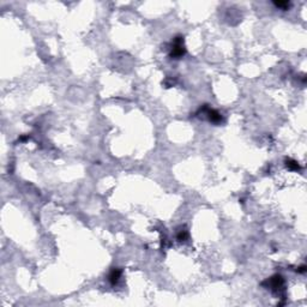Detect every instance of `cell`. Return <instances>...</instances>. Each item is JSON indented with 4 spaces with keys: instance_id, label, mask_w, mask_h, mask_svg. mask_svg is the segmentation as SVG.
<instances>
[{
    "instance_id": "1",
    "label": "cell",
    "mask_w": 307,
    "mask_h": 307,
    "mask_svg": "<svg viewBox=\"0 0 307 307\" xmlns=\"http://www.w3.org/2000/svg\"><path fill=\"white\" fill-rule=\"evenodd\" d=\"M185 54V48H184V37L178 36L174 39V44L171 52V56L174 59H179Z\"/></svg>"
},
{
    "instance_id": "2",
    "label": "cell",
    "mask_w": 307,
    "mask_h": 307,
    "mask_svg": "<svg viewBox=\"0 0 307 307\" xmlns=\"http://www.w3.org/2000/svg\"><path fill=\"white\" fill-rule=\"evenodd\" d=\"M206 114H208L209 120L212 121V122H216V124H217V122L222 121V115H221L218 112L214 110V109H208V108H206Z\"/></svg>"
},
{
    "instance_id": "3",
    "label": "cell",
    "mask_w": 307,
    "mask_h": 307,
    "mask_svg": "<svg viewBox=\"0 0 307 307\" xmlns=\"http://www.w3.org/2000/svg\"><path fill=\"white\" fill-rule=\"evenodd\" d=\"M120 276H121V270H119V269H113V270L110 271V274H109V281H110V283H112V284L118 283Z\"/></svg>"
},
{
    "instance_id": "4",
    "label": "cell",
    "mask_w": 307,
    "mask_h": 307,
    "mask_svg": "<svg viewBox=\"0 0 307 307\" xmlns=\"http://www.w3.org/2000/svg\"><path fill=\"white\" fill-rule=\"evenodd\" d=\"M285 165L289 169H294V171H297L300 169V166L297 165V162H295L294 160H285Z\"/></svg>"
},
{
    "instance_id": "5",
    "label": "cell",
    "mask_w": 307,
    "mask_h": 307,
    "mask_svg": "<svg viewBox=\"0 0 307 307\" xmlns=\"http://www.w3.org/2000/svg\"><path fill=\"white\" fill-rule=\"evenodd\" d=\"M274 4H275L277 7H281V9H283V10L288 9V7H289V5H290V3H289V1H275Z\"/></svg>"
},
{
    "instance_id": "6",
    "label": "cell",
    "mask_w": 307,
    "mask_h": 307,
    "mask_svg": "<svg viewBox=\"0 0 307 307\" xmlns=\"http://www.w3.org/2000/svg\"><path fill=\"white\" fill-rule=\"evenodd\" d=\"M186 238H187V233H186V230H181V232L178 234V239H179L180 241H184Z\"/></svg>"
},
{
    "instance_id": "7",
    "label": "cell",
    "mask_w": 307,
    "mask_h": 307,
    "mask_svg": "<svg viewBox=\"0 0 307 307\" xmlns=\"http://www.w3.org/2000/svg\"><path fill=\"white\" fill-rule=\"evenodd\" d=\"M305 270H306V266H305V265H302V266H300V268H299V270H297V271H299V272H305Z\"/></svg>"
}]
</instances>
